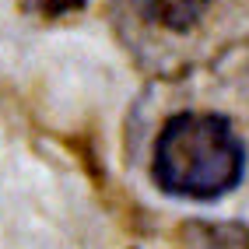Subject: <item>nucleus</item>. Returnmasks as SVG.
<instances>
[{"instance_id":"20e7f679","label":"nucleus","mask_w":249,"mask_h":249,"mask_svg":"<svg viewBox=\"0 0 249 249\" xmlns=\"http://www.w3.org/2000/svg\"><path fill=\"white\" fill-rule=\"evenodd\" d=\"M88 7V0H39L42 18H71Z\"/></svg>"},{"instance_id":"f03ea898","label":"nucleus","mask_w":249,"mask_h":249,"mask_svg":"<svg viewBox=\"0 0 249 249\" xmlns=\"http://www.w3.org/2000/svg\"><path fill=\"white\" fill-rule=\"evenodd\" d=\"M137 7L147 21H155L165 32H190L200 25L204 11L211 7V0H137Z\"/></svg>"},{"instance_id":"f257e3e1","label":"nucleus","mask_w":249,"mask_h":249,"mask_svg":"<svg viewBox=\"0 0 249 249\" xmlns=\"http://www.w3.org/2000/svg\"><path fill=\"white\" fill-rule=\"evenodd\" d=\"M246 176V144L221 112H176L161 123L151 179L176 200H221Z\"/></svg>"},{"instance_id":"7ed1b4c3","label":"nucleus","mask_w":249,"mask_h":249,"mask_svg":"<svg viewBox=\"0 0 249 249\" xmlns=\"http://www.w3.org/2000/svg\"><path fill=\"white\" fill-rule=\"evenodd\" d=\"M186 239L196 249H249V228L235 221H193L186 225Z\"/></svg>"}]
</instances>
